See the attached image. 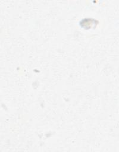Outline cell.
Returning a JSON list of instances; mask_svg holds the SVG:
<instances>
[{
	"label": "cell",
	"instance_id": "cell-1",
	"mask_svg": "<svg viewBox=\"0 0 119 152\" xmlns=\"http://www.w3.org/2000/svg\"><path fill=\"white\" fill-rule=\"evenodd\" d=\"M98 21L94 18H85L82 19L80 23V26L84 29H90L92 27L95 28L98 24Z\"/></svg>",
	"mask_w": 119,
	"mask_h": 152
}]
</instances>
